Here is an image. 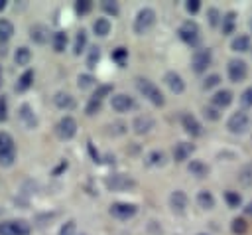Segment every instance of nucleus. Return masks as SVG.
Here are the masks:
<instances>
[{
  "mask_svg": "<svg viewBox=\"0 0 252 235\" xmlns=\"http://www.w3.org/2000/svg\"><path fill=\"white\" fill-rule=\"evenodd\" d=\"M75 231H77V223H75L73 219H69V221H65V223L59 227V233H57V235H75Z\"/></svg>",
  "mask_w": 252,
  "mask_h": 235,
  "instance_id": "obj_40",
  "label": "nucleus"
},
{
  "mask_svg": "<svg viewBox=\"0 0 252 235\" xmlns=\"http://www.w3.org/2000/svg\"><path fill=\"white\" fill-rule=\"evenodd\" d=\"M187 170L195 178H207V174H209V166L205 162H201V160H191L187 164Z\"/></svg>",
  "mask_w": 252,
  "mask_h": 235,
  "instance_id": "obj_22",
  "label": "nucleus"
},
{
  "mask_svg": "<svg viewBox=\"0 0 252 235\" xmlns=\"http://www.w3.org/2000/svg\"><path fill=\"white\" fill-rule=\"evenodd\" d=\"M6 4H8V2H6V0H0V12H2V10H4V8H6Z\"/></svg>",
  "mask_w": 252,
  "mask_h": 235,
  "instance_id": "obj_51",
  "label": "nucleus"
},
{
  "mask_svg": "<svg viewBox=\"0 0 252 235\" xmlns=\"http://www.w3.org/2000/svg\"><path fill=\"white\" fill-rule=\"evenodd\" d=\"M154 24H156V12L152 8H142V10H138V14L134 18V32L138 36H144L152 30Z\"/></svg>",
  "mask_w": 252,
  "mask_h": 235,
  "instance_id": "obj_3",
  "label": "nucleus"
},
{
  "mask_svg": "<svg viewBox=\"0 0 252 235\" xmlns=\"http://www.w3.org/2000/svg\"><path fill=\"white\" fill-rule=\"evenodd\" d=\"M238 182L242 186H252V164H246L238 172Z\"/></svg>",
  "mask_w": 252,
  "mask_h": 235,
  "instance_id": "obj_32",
  "label": "nucleus"
},
{
  "mask_svg": "<svg viewBox=\"0 0 252 235\" xmlns=\"http://www.w3.org/2000/svg\"><path fill=\"white\" fill-rule=\"evenodd\" d=\"M250 30H252V20H250Z\"/></svg>",
  "mask_w": 252,
  "mask_h": 235,
  "instance_id": "obj_54",
  "label": "nucleus"
},
{
  "mask_svg": "<svg viewBox=\"0 0 252 235\" xmlns=\"http://www.w3.org/2000/svg\"><path fill=\"white\" fill-rule=\"evenodd\" d=\"M91 8H93V2H91V0H77V2H75V12H77L79 16L89 14Z\"/></svg>",
  "mask_w": 252,
  "mask_h": 235,
  "instance_id": "obj_37",
  "label": "nucleus"
},
{
  "mask_svg": "<svg viewBox=\"0 0 252 235\" xmlns=\"http://www.w3.org/2000/svg\"><path fill=\"white\" fill-rule=\"evenodd\" d=\"M226 73H228V79L232 83H240L248 75V65L242 59H230L228 65H226Z\"/></svg>",
  "mask_w": 252,
  "mask_h": 235,
  "instance_id": "obj_8",
  "label": "nucleus"
},
{
  "mask_svg": "<svg viewBox=\"0 0 252 235\" xmlns=\"http://www.w3.org/2000/svg\"><path fill=\"white\" fill-rule=\"evenodd\" d=\"M12 36H14V26H12V22H10V20H2V18H0V41H2V43H6Z\"/></svg>",
  "mask_w": 252,
  "mask_h": 235,
  "instance_id": "obj_30",
  "label": "nucleus"
},
{
  "mask_svg": "<svg viewBox=\"0 0 252 235\" xmlns=\"http://www.w3.org/2000/svg\"><path fill=\"white\" fill-rule=\"evenodd\" d=\"M14 160H16V142L8 132L0 130V166L8 168L14 164Z\"/></svg>",
  "mask_w": 252,
  "mask_h": 235,
  "instance_id": "obj_2",
  "label": "nucleus"
},
{
  "mask_svg": "<svg viewBox=\"0 0 252 235\" xmlns=\"http://www.w3.org/2000/svg\"><path fill=\"white\" fill-rule=\"evenodd\" d=\"M77 85H79V89H89V87L94 85V77L89 75V73H83V75L77 77Z\"/></svg>",
  "mask_w": 252,
  "mask_h": 235,
  "instance_id": "obj_38",
  "label": "nucleus"
},
{
  "mask_svg": "<svg viewBox=\"0 0 252 235\" xmlns=\"http://www.w3.org/2000/svg\"><path fill=\"white\" fill-rule=\"evenodd\" d=\"M110 107H112L116 113H126V111L134 109V99H132L130 95H126V93H116V95H112V99H110Z\"/></svg>",
  "mask_w": 252,
  "mask_h": 235,
  "instance_id": "obj_12",
  "label": "nucleus"
},
{
  "mask_svg": "<svg viewBox=\"0 0 252 235\" xmlns=\"http://www.w3.org/2000/svg\"><path fill=\"white\" fill-rule=\"evenodd\" d=\"M83 235H85V233H83Z\"/></svg>",
  "mask_w": 252,
  "mask_h": 235,
  "instance_id": "obj_56",
  "label": "nucleus"
},
{
  "mask_svg": "<svg viewBox=\"0 0 252 235\" xmlns=\"http://www.w3.org/2000/svg\"><path fill=\"white\" fill-rule=\"evenodd\" d=\"M199 235H207V233H199Z\"/></svg>",
  "mask_w": 252,
  "mask_h": 235,
  "instance_id": "obj_55",
  "label": "nucleus"
},
{
  "mask_svg": "<svg viewBox=\"0 0 252 235\" xmlns=\"http://www.w3.org/2000/svg\"><path fill=\"white\" fill-rule=\"evenodd\" d=\"M136 89L140 91V95H144L156 107H161L165 103L163 93L159 91V87L156 83H152L150 79H146V77H136Z\"/></svg>",
  "mask_w": 252,
  "mask_h": 235,
  "instance_id": "obj_1",
  "label": "nucleus"
},
{
  "mask_svg": "<svg viewBox=\"0 0 252 235\" xmlns=\"http://www.w3.org/2000/svg\"><path fill=\"white\" fill-rule=\"evenodd\" d=\"M104 186L110 192H126V190L136 188V182L130 176H124V174H112V176H106Z\"/></svg>",
  "mask_w": 252,
  "mask_h": 235,
  "instance_id": "obj_4",
  "label": "nucleus"
},
{
  "mask_svg": "<svg viewBox=\"0 0 252 235\" xmlns=\"http://www.w3.org/2000/svg\"><path fill=\"white\" fill-rule=\"evenodd\" d=\"M193 150H195L193 144H189V142H177L175 148H173V160L175 162H183V160H187L191 156Z\"/></svg>",
  "mask_w": 252,
  "mask_h": 235,
  "instance_id": "obj_21",
  "label": "nucleus"
},
{
  "mask_svg": "<svg viewBox=\"0 0 252 235\" xmlns=\"http://www.w3.org/2000/svg\"><path fill=\"white\" fill-rule=\"evenodd\" d=\"M219 83H220V77H219L217 73H211V75L205 77V81H203V89H213V87H217Z\"/></svg>",
  "mask_w": 252,
  "mask_h": 235,
  "instance_id": "obj_44",
  "label": "nucleus"
},
{
  "mask_svg": "<svg viewBox=\"0 0 252 235\" xmlns=\"http://www.w3.org/2000/svg\"><path fill=\"white\" fill-rule=\"evenodd\" d=\"M234 26H236V14L234 12H226L222 16V22H220V28H222V36H230L234 32Z\"/></svg>",
  "mask_w": 252,
  "mask_h": 235,
  "instance_id": "obj_25",
  "label": "nucleus"
},
{
  "mask_svg": "<svg viewBox=\"0 0 252 235\" xmlns=\"http://www.w3.org/2000/svg\"><path fill=\"white\" fill-rule=\"evenodd\" d=\"M67 41H69V38H67V32H63V30L55 32V34L51 36V45H53V51H57V53L65 51V47H67Z\"/></svg>",
  "mask_w": 252,
  "mask_h": 235,
  "instance_id": "obj_23",
  "label": "nucleus"
},
{
  "mask_svg": "<svg viewBox=\"0 0 252 235\" xmlns=\"http://www.w3.org/2000/svg\"><path fill=\"white\" fill-rule=\"evenodd\" d=\"M240 103H242V107H252V87H248V89L242 91Z\"/></svg>",
  "mask_w": 252,
  "mask_h": 235,
  "instance_id": "obj_46",
  "label": "nucleus"
},
{
  "mask_svg": "<svg viewBox=\"0 0 252 235\" xmlns=\"http://www.w3.org/2000/svg\"><path fill=\"white\" fill-rule=\"evenodd\" d=\"M230 229H232V233H236V235H244L246 229H248V225H246V221H244L242 217H234L232 223H230Z\"/></svg>",
  "mask_w": 252,
  "mask_h": 235,
  "instance_id": "obj_35",
  "label": "nucleus"
},
{
  "mask_svg": "<svg viewBox=\"0 0 252 235\" xmlns=\"http://www.w3.org/2000/svg\"><path fill=\"white\" fill-rule=\"evenodd\" d=\"M203 113H205V117H207L209 120H219V117H220L217 107H205V109H203Z\"/></svg>",
  "mask_w": 252,
  "mask_h": 235,
  "instance_id": "obj_48",
  "label": "nucleus"
},
{
  "mask_svg": "<svg viewBox=\"0 0 252 235\" xmlns=\"http://www.w3.org/2000/svg\"><path fill=\"white\" fill-rule=\"evenodd\" d=\"M126 57H128V49H126V47H116V49L112 51V59H114L118 65H124Z\"/></svg>",
  "mask_w": 252,
  "mask_h": 235,
  "instance_id": "obj_41",
  "label": "nucleus"
},
{
  "mask_svg": "<svg viewBox=\"0 0 252 235\" xmlns=\"http://www.w3.org/2000/svg\"><path fill=\"white\" fill-rule=\"evenodd\" d=\"M55 132L61 140H71L77 134V120L69 115H65L63 118H59V122L55 124Z\"/></svg>",
  "mask_w": 252,
  "mask_h": 235,
  "instance_id": "obj_7",
  "label": "nucleus"
},
{
  "mask_svg": "<svg viewBox=\"0 0 252 235\" xmlns=\"http://www.w3.org/2000/svg\"><path fill=\"white\" fill-rule=\"evenodd\" d=\"M32 83H33V69H26V71L20 75L18 83H16V91H18V93H24V91H28V89L32 87Z\"/></svg>",
  "mask_w": 252,
  "mask_h": 235,
  "instance_id": "obj_24",
  "label": "nucleus"
},
{
  "mask_svg": "<svg viewBox=\"0 0 252 235\" xmlns=\"http://www.w3.org/2000/svg\"><path fill=\"white\" fill-rule=\"evenodd\" d=\"M32 59V51L26 47V45H20L16 51H14V61L16 65H28Z\"/></svg>",
  "mask_w": 252,
  "mask_h": 235,
  "instance_id": "obj_29",
  "label": "nucleus"
},
{
  "mask_svg": "<svg viewBox=\"0 0 252 235\" xmlns=\"http://www.w3.org/2000/svg\"><path fill=\"white\" fill-rule=\"evenodd\" d=\"M53 103H55V107H57V109H61V111H71V109L75 107V99H73L69 93H65V91L55 93Z\"/></svg>",
  "mask_w": 252,
  "mask_h": 235,
  "instance_id": "obj_20",
  "label": "nucleus"
},
{
  "mask_svg": "<svg viewBox=\"0 0 252 235\" xmlns=\"http://www.w3.org/2000/svg\"><path fill=\"white\" fill-rule=\"evenodd\" d=\"M169 205H171V209H173L175 213H183L185 207H187V196H185V192H183V190L171 192V196H169Z\"/></svg>",
  "mask_w": 252,
  "mask_h": 235,
  "instance_id": "obj_16",
  "label": "nucleus"
},
{
  "mask_svg": "<svg viewBox=\"0 0 252 235\" xmlns=\"http://www.w3.org/2000/svg\"><path fill=\"white\" fill-rule=\"evenodd\" d=\"M211 103H213V107H217V109H224V107H228V105L232 103V93H230L228 89H220V91H217V93L211 97Z\"/></svg>",
  "mask_w": 252,
  "mask_h": 235,
  "instance_id": "obj_19",
  "label": "nucleus"
},
{
  "mask_svg": "<svg viewBox=\"0 0 252 235\" xmlns=\"http://www.w3.org/2000/svg\"><path fill=\"white\" fill-rule=\"evenodd\" d=\"M100 6H102V10H104L106 14H110V16H118V14H120V8H118V4H116V2L104 0Z\"/></svg>",
  "mask_w": 252,
  "mask_h": 235,
  "instance_id": "obj_42",
  "label": "nucleus"
},
{
  "mask_svg": "<svg viewBox=\"0 0 252 235\" xmlns=\"http://www.w3.org/2000/svg\"><path fill=\"white\" fill-rule=\"evenodd\" d=\"M0 235H30V223L24 219L0 221Z\"/></svg>",
  "mask_w": 252,
  "mask_h": 235,
  "instance_id": "obj_5",
  "label": "nucleus"
},
{
  "mask_svg": "<svg viewBox=\"0 0 252 235\" xmlns=\"http://www.w3.org/2000/svg\"><path fill=\"white\" fill-rule=\"evenodd\" d=\"M100 107H102V101L100 99H94V97H91L89 99V103H87V107H85V113L91 117V115H96L98 111H100Z\"/></svg>",
  "mask_w": 252,
  "mask_h": 235,
  "instance_id": "obj_36",
  "label": "nucleus"
},
{
  "mask_svg": "<svg viewBox=\"0 0 252 235\" xmlns=\"http://www.w3.org/2000/svg\"><path fill=\"white\" fill-rule=\"evenodd\" d=\"M30 39H32L33 43H45V41L49 39V30H47V26H43V24H33V26L30 28Z\"/></svg>",
  "mask_w": 252,
  "mask_h": 235,
  "instance_id": "obj_18",
  "label": "nucleus"
},
{
  "mask_svg": "<svg viewBox=\"0 0 252 235\" xmlns=\"http://www.w3.org/2000/svg\"><path fill=\"white\" fill-rule=\"evenodd\" d=\"M108 93H112V85H98V87H96V91L93 93V97L102 101V99H104Z\"/></svg>",
  "mask_w": 252,
  "mask_h": 235,
  "instance_id": "obj_45",
  "label": "nucleus"
},
{
  "mask_svg": "<svg viewBox=\"0 0 252 235\" xmlns=\"http://www.w3.org/2000/svg\"><path fill=\"white\" fill-rule=\"evenodd\" d=\"M163 81H165V85L169 87V91L171 93H183L185 91V81H183V77L179 75V73H175V71H167L165 75H163Z\"/></svg>",
  "mask_w": 252,
  "mask_h": 235,
  "instance_id": "obj_14",
  "label": "nucleus"
},
{
  "mask_svg": "<svg viewBox=\"0 0 252 235\" xmlns=\"http://www.w3.org/2000/svg\"><path fill=\"white\" fill-rule=\"evenodd\" d=\"M87 45V32L85 30H79L77 36H75V41H73V53L75 55H81V51L85 49Z\"/></svg>",
  "mask_w": 252,
  "mask_h": 235,
  "instance_id": "obj_31",
  "label": "nucleus"
},
{
  "mask_svg": "<svg viewBox=\"0 0 252 235\" xmlns=\"http://www.w3.org/2000/svg\"><path fill=\"white\" fill-rule=\"evenodd\" d=\"M98 61H100V47L94 45V47L89 49V55H87V67H89V69H94Z\"/></svg>",
  "mask_w": 252,
  "mask_h": 235,
  "instance_id": "obj_33",
  "label": "nucleus"
},
{
  "mask_svg": "<svg viewBox=\"0 0 252 235\" xmlns=\"http://www.w3.org/2000/svg\"><path fill=\"white\" fill-rule=\"evenodd\" d=\"M244 213H246V215H250V217H252V201H250V203H248V205H246V207H244Z\"/></svg>",
  "mask_w": 252,
  "mask_h": 235,
  "instance_id": "obj_50",
  "label": "nucleus"
},
{
  "mask_svg": "<svg viewBox=\"0 0 252 235\" xmlns=\"http://www.w3.org/2000/svg\"><path fill=\"white\" fill-rule=\"evenodd\" d=\"M197 203H199V207H203V209H213V207H215V197H213V194H211L209 190H201V192L197 194Z\"/></svg>",
  "mask_w": 252,
  "mask_h": 235,
  "instance_id": "obj_27",
  "label": "nucleus"
},
{
  "mask_svg": "<svg viewBox=\"0 0 252 235\" xmlns=\"http://www.w3.org/2000/svg\"><path fill=\"white\" fill-rule=\"evenodd\" d=\"M207 18H209V24L211 26H219V22H222V16L219 14L217 8H209L207 10Z\"/></svg>",
  "mask_w": 252,
  "mask_h": 235,
  "instance_id": "obj_43",
  "label": "nucleus"
},
{
  "mask_svg": "<svg viewBox=\"0 0 252 235\" xmlns=\"http://www.w3.org/2000/svg\"><path fill=\"white\" fill-rule=\"evenodd\" d=\"M148 164L150 166H158V164H163V160H165V156H163V152H159V150H154V152H150L148 154Z\"/></svg>",
  "mask_w": 252,
  "mask_h": 235,
  "instance_id": "obj_39",
  "label": "nucleus"
},
{
  "mask_svg": "<svg viewBox=\"0 0 252 235\" xmlns=\"http://www.w3.org/2000/svg\"><path fill=\"white\" fill-rule=\"evenodd\" d=\"M18 115H20V120H22V122H24L28 128H35V126H37V117H35L33 109H32L28 103H24V105L20 107Z\"/></svg>",
  "mask_w": 252,
  "mask_h": 235,
  "instance_id": "obj_17",
  "label": "nucleus"
},
{
  "mask_svg": "<svg viewBox=\"0 0 252 235\" xmlns=\"http://www.w3.org/2000/svg\"><path fill=\"white\" fill-rule=\"evenodd\" d=\"M199 8H201V2H199V0H187V4H185V10H187L189 14H197Z\"/></svg>",
  "mask_w": 252,
  "mask_h": 235,
  "instance_id": "obj_49",
  "label": "nucleus"
},
{
  "mask_svg": "<svg viewBox=\"0 0 252 235\" xmlns=\"http://www.w3.org/2000/svg\"><path fill=\"white\" fill-rule=\"evenodd\" d=\"M181 124H183V128H185V132L191 134V136H201V134H203L201 122H199L191 113H183V115H181Z\"/></svg>",
  "mask_w": 252,
  "mask_h": 235,
  "instance_id": "obj_13",
  "label": "nucleus"
},
{
  "mask_svg": "<svg viewBox=\"0 0 252 235\" xmlns=\"http://www.w3.org/2000/svg\"><path fill=\"white\" fill-rule=\"evenodd\" d=\"M2 45H4V43H2V41H0V53H4V49H2Z\"/></svg>",
  "mask_w": 252,
  "mask_h": 235,
  "instance_id": "obj_52",
  "label": "nucleus"
},
{
  "mask_svg": "<svg viewBox=\"0 0 252 235\" xmlns=\"http://www.w3.org/2000/svg\"><path fill=\"white\" fill-rule=\"evenodd\" d=\"M248 124H250L248 115H246L244 111H236V113L230 115V118H228V122H226V128H228L232 134H242V132L248 128Z\"/></svg>",
  "mask_w": 252,
  "mask_h": 235,
  "instance_id": "obj_10",
  "label": "nucleus"
},
{
  "mask_svg": "<svg viewBox=\"0 0 252 235\" xmlns=\"http://www.w3.org/2000/svg\"><path fill=\"white\" fill-rule=\"evenodd\" d=\"M224 201H226L230 207H238V205L242 203V197H240V194H238V192L228 190V192H224Z\"/></svg>",
  "mask_w": 252,
  "mask_h": 235,
  "instance_id": "obj_34",
  "label": "nucleus"
},
{
  "mask_svg": "<svg viewBox=\"0 0 252 235\" xmlns=\"http://www.w3.org/2000/svg\"><path fill=\"white\" fill-rule=\"evenodd\" d=\"M0 85H2V67H0Z\"/></svg>",
  "mask_w": 252,
  "mask_h": 235,
  "instance_id": "obj_53",
  "label": "nucleus"
},
{
  "mask_svg": "<svg viewBox=\"0 0 252 235\" xmlns=\"http://www.w3.org/2000/svg\"><path fill=\"white\" fill-rule=\"evenodd\" d=\"M230 47L234 49V51H248L250 49V38L248 36H244V34H238L234 39H232V43H230Z\"/></svg>",
  "mask_w": 252,
  "mask_h": 235,
  "instance_id": "obj_28",
  "label": "nucleus"
},
{
  "mask_svg": "<svg viewBox=\"0 0 252 235\" xmlns=\"http://www.w3.org/2000/svg\"><path fill=\"white\" fill-rule=\"evenodd\" d=\"M177 34H179L181 41H185V43H189V45H195V43L199 41V36H201V34H199V26H197L195 22H191V20L183 22V24L179 26Z\"/></svg>",
  "mask_w": 252,
  "mask_h": 235,
  "instance_id": "obj_9",
  "label": "nucleus"
},
{
  "mask_svg": "<svg viewBox=\"0 0 252 235\" xmlns=\"http://www.w3.org/2000/svg\"><path fill=\"white\" fill-rule=\"evenodd\" d=\"M154 124H156V120H154L152 117H148V115H140V117L134 118L132 128H134L136 134H146V132H150V130L154 128Z\"/></svg>",
  "mask_w": 252,
  "mask_h": 235,
  "instance_id": "obj_15",
  "label": "nucleus"
},
{
  "mask_svg": "<svg viewBox=\"0 0 252 235\" xmlns=\"http://www.w3.org/2000/svg\"><path fill=\"white\" fill-rule=\"evenodd\" d=\"M211 61H213V51L209 47H201V49H197L193 53L191 67H193L195 73H203V71H207V67L211 65Z\"/></svg>",
  "mask_w": 252,
  "mask_h": 235,
  "instance_id": "obj_6",
  "label": "nucleus"
},
{
  "mask_svg": "<svg viewBox=\"0 0 252 235\" xmlns=\"http://www.w3.org/2000/svg\"><path fill=\"white\" fill-rule=\"evenodd\" d=\"M138 211V207L134 203H126V201H116L110 205V215L116 219H130L134 217Z\"/></svg>",
  "mask_w": 252,
  "mask_h": 235,
  "instance_id": "obj_11",
  "label": "nucleus"
},
{
  "mask_svg": "<svg viewBox=\"0 0 252 235\" xmlns=\"http://www.w3.org/2000/svg\"><path fill=\"white\" fill-rule=\"evenodd\" d=\"M93 32H94L96 36H100V38L108 36V34H110V22H108V18H96V20L93 22Z\"/></svg>",
  "mask_w": 252,
  "mask_h": 235,
  "instance_id": "obj_26",
  "label": "nucleus"
},
{
  "mask_svg": "<svg viewBox=\"0 0 252 235\" xmlns=\"http://www.w3.org/2000/svg\"><path fill=\"white\" fill-rule=\"evenodd\" d=\"M8 118V101L6 95H0V122H4Z\"/></svg>",
  "mask_w": 252,
  "mask_h": 235,
  "instance_id": "obj_47",
  "label": "nucleus"
}]
</instances>
